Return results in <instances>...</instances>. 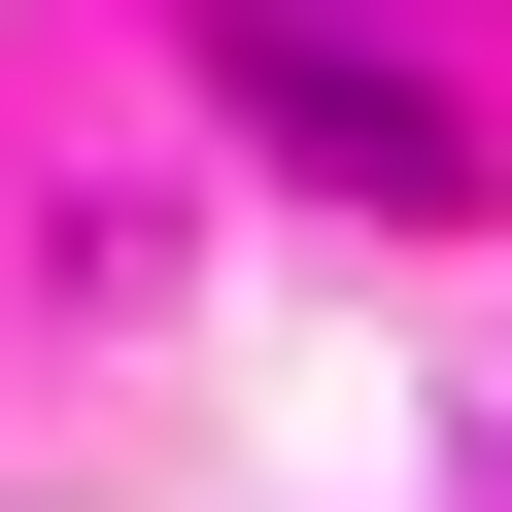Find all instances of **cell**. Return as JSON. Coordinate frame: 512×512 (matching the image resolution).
Listing matches in <instances>:
<instances>
[{
	"mask_svg": "<svg viewBox=\"0 0 512 512\" xmlns=\"http://www.w3.org/2000/svg\"><path fill=\"white\" fill-rule=\"evenodd\" d=\"M205 69H239V103H274V137H308L342 205H410V239L478 205V103H444V69H376V35H342V0H205Z\"/></svg>",
	"mask_w": 512,
	"mask_h": 512,
	"instance_id": "6da1fadb",
	"label": "cell"
}]
</instances>
